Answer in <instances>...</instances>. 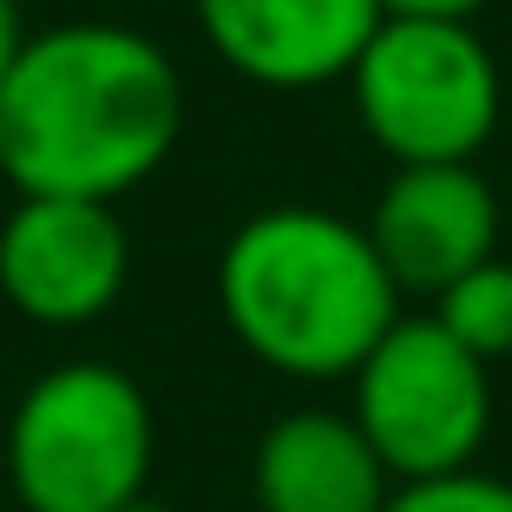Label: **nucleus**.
<instances>
[{"label": "nucleus", "instance_id": "nucleus-11", "mask_svg": "<svg viewBox=\"0 0 512 512\" xmlns=\"http://www.w3.org/2000/svg\"><path fill=\"white\" fill-rule=\"evenodd\" d=\"M381 512H512V486L493 473H440V480H401Z\"/></svg>", "mask_w": 512, "mask_h": 512}, {"label": "nucleus", "instance_id": "nucleus-1", "mask_svg": "<svg viewBox=\"0 0 512 512\" xmlns=\"http://www.w3.org/2000/svg\"><path fill=\"white\" fill-rule=\"evenodd\" d=\"M184 86L171 53L119 20H66L20 40L0 79V171L20 197L138 191L171 158Z\"/></svg>", "mask_w": 512, "mask_h": 512}, {"label": "nucleus", "instance_id": "nucleus-3", "mask_svg": "<svg viewBox=\"0 0 512 512\" xmlns=\"http://www.w3.org/2000/svg\"><path fill=\"white\" fill-rule=\"evenodd\" d=\"M151 401L112 362H60L7 421V480L27 512H125L151 480Z\"/></svg>", "mask_w": 512, "mask_h": 512}, {"label": "nucleus", "instance_id": "nucleus-10", "mask_svg": "<svg viewBox=\"0 0 512 512\" xmlns=\"http://www.w3.org/2000/svg\"><path fill=\"white\" fill-rule=\"evenodd\" d=\"M434 322L467 348V355H480V362L512 355V263L506 256H486L480 270L447 283L434 296Z\"/></svg>", "mask_w": 512, "mask_h": 512}, {"label": "nucleus", "instance_id": "nucleus-12", "mask_svg": "<svg viewBox=\"0 0 512 512\" xmlns=\"http://www.w3.org/2000/svg\"><path fill=\"white\" fill-rule=\"evenodd\" d=\"M486 0H381V20H453V27H473Z\"/></svg>", "mask_w": 512, "mask_h": 512}, {"label": "nucleus", "instance_id": "nucleus-8", "mask_svg": "<svg viewBox=\"0 0 512 512\" xmlns=\"http://www.w3.org/2000/svg\"><path fill=\"white\" fill-rule=\"evenodd\" d=\"M230 73L276 92L348 79L381 27V0H191Z\"/></svg>", "mask_w": 512, "mask_h": 512}, {"label": "nucleus", "instance_id": "nucleus-4", "mask_svg": "<svg viewBox=\"0 0 512 512\" xmlns=\"http://www.w3.org/2000/svg\"><path fill=\"white\" fill-rule=\"evenodd\" d=\"M348 92L394 165H473V151L499 132L493 46L453 20H381Z\"/></svg>", "mask_w": 512, "mask_h": 512}, {"label": "nucleus", "instance_id": "nucleus-7", "mask_svg": "<svg viewBox=\"0 0 512 512\" xmlns=\"http://www.w3.org/2000/svg\"><path fill=\"white\" fill-rule=\"evenodd\" d=\"M362 230L401 296H440L493 256L499 197L473 165H401Z\"/></svg>", "mask_w": 512, "mask_h": 512}, {"label": "nucleus", "instance_id": "nucleus-13", "mask_svg": "<svg viewBox=\"0 0 512 512\" xmlns=\"http://www.w3.org/2000/svg\"><path fill=\"white\" fill-rule=\"evenodd\" d=\"M20 40H27V33H20V7H14V0H0V79H7V66H14Z\"/></svg>", "mask_w": 512, "mask_h": 512}, {"label": "nucleus", "instance_id": "nucleus-6", "mask_svg": "<svg viewBox=\"0 0 512 512\" xmlns=\"http://www.w3.org/2000/svg\"><path fill=\"white\" fill-rule=\"evenodd\" d=\"M132 276V243L112 204L20 197L0 217V296L27 322L79 329L106 316Z\"/></svg>", "mask_w": 512, "mask_h": 512}, {"label": "nucleus", "instance_id": "nucleus-14", "mask_svg": "<svg viewBox=\"0 0 512 512\" xmlns=\"http://www.w3.org/2000/svg\"><path fill=\"white\" fill-rule=\"evenodd\" d=\"M125 512H171V506H165V499H151V493H138V499H132Z\"/></svg>", "mask_w": 512, "mask_h": 512}, {"label": "nucleus", "instance_id": "nucleus-5", "mask_svg": "<svg viewBox=\"0 0 512 512\" xmlns=\"http://www.w3.org/2000/svg\"><path fill=\"white\" fill-rule=\"evenodd\" d=\"M355 427L401 480L467 473L493 427V381L434 316H401L355 368Z\"/></svg>", "mask_w": 512, "mask_h": 512}, {"label": "nucleus", "instance_id": "nucleus-2", "mask_svg": "<svg viewBox=\"0 0 512 512\" xmlns=\"http://www.w3.org/2000/svg\"><path fill=\"white\" fill-rule=\"evenodd\" d=\"M224 322L263 368L335 381L401 322V289L355 217L322 204H270L243 217L217 256Z\"/></svg>", "mask_w": 512, "mask_h": 512}, {"label": "nucleus", "instance_id": "nucleus-9", "mask_svg": "<svg viewBox=\"0 0 512 512\" xmlns=\"http://www.w3.org/2000/svg\"><path fill=\"white\" fill-rule=\"evenodd\" d=\"M256 512H381L394 493V473L355 427V414L335 407H296L250 453Z\"/></svg>", "mask_w": 512, "mask_h": 512}]
</instances>
